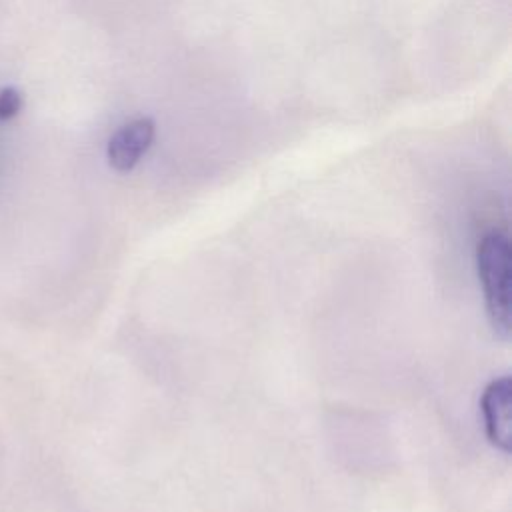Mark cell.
Masks as SVG:
<instances>
[{"label": "cell", "instance_id": "obj_1", "mask_svg": "<svg viewBox=\"0 0 512 512\" xmlns=\"http://www.w3.org/2000/svg\"><path fill=\"white\" fill-rule=\"evenodd\" d=\"M476 264L490 324L502 340H508L512 332V248L506 234H486L478 244Z\"/></svg>", "mask_w": 512, "mask_h": 512}, {"label": "cell", "instance_id": "obj_2", "mask_svg": "<svg viewBox=\"0 0 512 512\" xmlns=\"http://www.w3.org/2000/svg\"><path fill=\"white\" fill-rule=\"evenodd\" d=\"M480 408L484 414L486 436L490 444L502 452H510L512 448V378L500 376L492 380L482 392Z\"/></svg>", "mask_w": 512, "mask_h": 512}, {"label": "cell", "instance_id": "obj_3", "mask_svg": "<svg viewBox=\"0 0 512 512\" xmlns=\"http://www.w3.org/2000/svg\"><path fill=\"white\" fill-rule=\"evenodd\" d=\"M156 124L152 118H136L120 126L108 140V164L118 172H130L154 142Z\"/></svg>", "mask_w": 512, "mask_h": 512}, {"label": "cell", "instance_id": "obj_4", "mask_svg": "<svg viewBox=\"0 0 512 512\" xmlns=\"http://www.w3.org/2000/svg\"><path fill=\"white\" fill-rule=\"evenodd\" d=\"M22 106V96L14 88H2L0 90V120H8L18 114Z\"/></svg>", "mask_w": 512, "mask_h": 512}]
</instances>
